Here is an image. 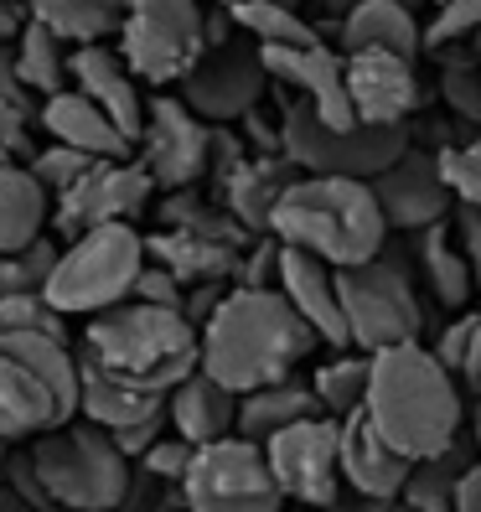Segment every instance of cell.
I'll use <instances>...</instances> for the list:
<instances>
[{"instance_id": "cell-58", "label": "cell", "mask_w": 481, "mask_h": 512, "mask_svg": "<svg viewBox=\"0 0 481 512\" xmlns=\"http://www.w3.org/2000/svg\"><path fill=\"white\" fill-rule=\"evenodd\" d=\"M119 512H125V507H119Z\"/></svg>"}, {"instance_id": "cell-13", "label": "cell", "mask_w": 481, "mask_h": 512, "mask_svg": "<svg viewBox=\"0 0 481 512\" xmlns=\"http://www.w3.org/2000/svg\"><path fill=\"white\" fill-rule=\"evenodd\" d=\"M135 161L150 171L156 192H187L213 166V125L171 94H156L145 109V130L135 140Z\"/></svg>"}, {"instance_id": "cell-51", "label": "cell", "mask_w": 481, "mask_h": 512, "mask_svg": "<svg viewBox=\"0 0 481 512\" xmlns=\"http://www.w3.org/2000/svg\"><path fill=\"white\" fill-rule=\"evenodd\" d=\"M321 6H326V16L342 21V16H352L357 6H368V0H321ZM409 6H419V0H409Z\"/></svg>"}, {"instance_id": "cell-36", "label": "cell", "mask_w": 481, "mask_h": 512, "mask_svg": "<svg viewBox=\"0 0 481 512\" xmlns=\"http://www.w3.org/2000/svg\"><path fill=\"white\" fill-rule=\"evenodd\" d=\"M57 259H63V244H57L52 233H42L32 249L21 254H0V300L6 295H42Z\"/></svg>"}, {"instance_id": "cell-1", "label": "cell", "mask_w": 481, "mask_h": 512, "mask_svg": "<svg viewBox=\"0 0 481 512\" xmlns=\"http://www.w3.org/2000/svg\"><path fill=\"white\" fill-rule=\"evenodd\" d=\"M316 347H321V337L280 290L233 285L228 300L213 311V321L202 326V373L244 399L269 383L295 378V368Z\"/></svg>"}, {"instance_id": "cell-45", "label": "cell", "mask_w": 481, "mask_h": 512, "mask_svg": "<svg viewBox=\"0 0 481 512\" xmlns=\"http://www.w3.org/2000/svg\"><path fill=\"white\" fill-rule=\"evenodd\" d=\"M32 125H37V119L26 114V109L0 99V150H6L11 161H21V166L37 156V150H32Z\"/></svg>"}, {"instance_id": "cell-5", "label": "cell", "mask_w": 481, "mask_h": 512, "mask_svg": "<svg viewBox=\"0 0 481 512\" xmlns=\"http://www.w3.org/2000/svg\"><path fill=\"white\" fill-rule=\"evenodd\" d=\"M26 450L57 512H119L130 502V461L88 419L47 430Z\"/></svg>"}, {"instance_id": "cell-54", "label": "cell", "mask_w": 481, "mask_h": 512, "mask_svg": "<svg viewBox=\"0 0 481 512\" xmlns=\"http://www.w3.org/2000/svg\"><path fill=\"white\" fill-rule=\"evenodd\" d=\"M471 57H476V63H481V32H476V42H471Z\"/></svg>"}, {"instance_id": "cell-55", "label": "cell", "mask_w": 481, "mask_h": 512, "mask_svg": "<svg viewBox=\"0 0 481 512\" xmlns=\"http://www.w3.org/2000/svg\"><path fill=\"white\" fill-rule=\"evenodd\" d=\"M388 512H409V507H404V502H394V507H388Z\"/></svg>"}, {"instance_id": "cell-14", "label": "cell", "mask_w": 481, "mask_h": 512, "mask_svg": "<svg viewBox=\"0 0 481 512\" xmlns=\"http://www.w3.org/2000/svg\"><path fill=\"white\" fill-rule=\"evenodd\" d=\"M150 197H156V182L140 161H94V171L73 192L52 202V228L63 233V244H73L94 228L135 223L150 207Z\"/></svg>"}, {"instance_id": "cell-56", "label": "cell", "mask_w": 481, "mask_h": 512, "mask_svg": "<svg viewBox=\"0 0 481 512\" xmlns=\"http://www.w3.org/2000/svg\"><path fill=\"white\" fill-rule=\"evenodd\" d=\"M6 161H11V156H6V150H0V166H6Z\"/></svg>"}, {"instance_id": "cell-37", "label": "cell", "mask_w": 481, "mask_h": 512, "mask_svg": "<svg viewBox=\"0 0 481 512\" xmlns=\"http://www.w3.org/2000/svg\"><path fill=\"white\" fill-rule=\"evenodd\" d=\"M32 331H42V337H68V316H57L47 306V295H6L0 300V342L32 337Z\"/></svg>"}, {"instance_id": "cell-47", "label": "cell", "mask_w": 481, "mask_h": 512, "mask_svg": "<svg viewBox=\"0 0 481 512\" xmlns=\"http://www.w3.org/2000/svg\"><path fill=\"white\" fill-rule=\"evenodd\" d=\"M0 99L6 104H16V109H26V114H42V99L32 94V88L21 83V73H16V52L11 47H0Z\"/></svg>"}, {"instance_id": "cell-34", "label": "cell", "mask_w": 481, "mask_h": 512, "mask_svg": "<svg viewBox=\"0 0 481 512\" xmlns=\"http://www.w3.org/2000/svg\"><path fill=\"white\" fill-rule=\"evenodd\" d=\"M476 461L456 445L450 456H435V461H419L409 471V487H404V507L409 512H456V492H461V476L471 471Z\"/></svg>"}, {"instance_id": "cell-4", "label": "cell", "mask_w": 481, "mask_h": 512, "mask_svg": "<svg viewBox=\"0 0 481 512\" xmlns=\"http://www.w3.org/2000/svg\"><path fill=\"white\" fill-rule=\"evenodd\" d=\"M269 233L285 249L316 254L332 269H357L383 259L388 244V218L373 197V182H347V176H300L280 197Z\"/></svg>"}, {"instance_id": "cell-42", "label": "cell", "mask_w": 481, "mask_h": 512, "mask_svg": "<svg viewBox=\"0 0 481 512\" xmlns=\"http://www.w3.org/2000/svg\"><path fill=\"white\" fill-rule=\"evenodd\" d=\"M440 94H445L450 109L466 119V125L481 130V63H476V57H471V63H445Z\"/></svg>"}, {"instance_id": "cell-19", "label": "cell", "mask_w": 481, "mask_h": 512, "mask_svg": "<svg viewBox=\"0 0 481 512\" xmlns=\"http://www.w3.org/2000/svg\"><path fill=\"white\" fill-rule=\"evenodd\" d=\"M73 88L83 99H94L119 130L125 140L135 145L140 130H145V109L150 99L140 94V78L130 73V63L119 57V47L99 42V47H73Z\"/></svg>"}, {"instance_id": "cell-30", "label": "cell", "mask_w": 481, "mask_h": 512, "mask_svg": "<svg viewBox=\"0 0 481 512\" xmlns=\"http://www.w3.org/2000/svg\"><path fill=\"white\" fill-rule=\"evenodd\" d=\"M26 6H32V21H42L68 47H99L119 37V21H125V0H26Z\"/></svg>"}, {"instance_id": "cell-16", "label": "cell", "mask_w": 481, "mask_h": 512, "mask_svg": "<svg viewBox=\"0 0 481 512\" xmlns=\"http://www.w3.org/2000/svg\"><path fill=\"white\" fill-rule=\"evenodd\" d=\"M269 83H285L300 104H311L321 125L332 130H357V114L347 99V52L332 42L321 47H264Z\"/></svg>"}, {"instance_id": "cell-26", "label": "cell", "mask_w": 481, "mask_h": 512, "mask_svg": "<svg viewBox=\"0 0 481 512\" xmlns=\"http://www.w3.org/2000/svg\"><path fill=\"white\" fill-rule=\"evenodd\" d=\"M337 37L342 52H394L419 63L425 21H419V6H409V0H368V6H357L352 16L337 21Z\"/></svg>"}, {"instance_id": "cell-12", "label": "cell", "mask_w": 481, "mask_h": 512, "mask_svg": "<svg viewBox=\"0 0 481 512\" xmlns=\"http://www.w3.org/2000/svg\"><path fill=\"white\" fill-rule=\"evenodd\" d=\"M264 461L285 502L321 512L342 492V425L326 414L300 419L264 445Z\"/></svg>"}, {"instance_id": "cell-41", "label": "cell", "mask_w": 481, "mask_h": 512, "mask_svg": "<svg viewBox=\"0 0 481 512\" xmlns=\"http://www.w3.org/2000/svg\"><path fill=\"white\" fill-rule=\"evenodd\" d=\"M192 461H197V445H187L182 435H171V430H166L156 445L145 450L140 471H145L150 481H166V487H176V492H182V481H187Z\"/></svg>"}, {"instance_id": "cell-17", "label": "cell", "mask_w": 481, "mask_h": 512, "mask_svg": "<svg viewBox=\"0 0 481 512\" xmlns=\"http://www.w3.org/2000/svg\"><path fill=\"white\" fill-rule=\"evenodd\" d=\"M347 99L357 125L373 130H399L414 119V109L425 104L419 88V68L409 57L394 52H347Z\"/></svg>"}, {"instance_id": "cell-46", "label": "cell", "mask_w": 481, "mask_h": 512, "mask_svg": "<svg viewBox=\"0 0 481 512\" xmlns=\"http://www.w3.org/2000/svg\"><path fill=\"white\" fill-rule=\"evenodd\" d=\"M450 228H456V244H461V254L471 264V280L481 290V213L476 207H456V213H450Z\"/></svg>"}, {"instance_id": "cell-35", "label": "cell", "mask_w": 481, "mask_h": 512, "mask_svg": "<svg viewBox=\"0 0 481 512\" xmlns=\"http://www.w3.org/2000/svg\"><path fill=\"white\" fill-rule=\"evenodd\" d=\"M233 21L259 47H321L326 42L295 6H269V0H259V6H233Z\"/></svg>"}, {"instance_id": "cell-9", "label": "cell", "mask_w": 481, "mask_h": 512, "mask_svg": "<svg viewBox=\"0 0 481 512\" xmlns=\"http://www.w3.org/2000/svg\"><path fill=\"white\" fill-rule=\"evenodd\" d=\"M337 290H342V316H347V337L352 352H388V347H409L425 337V306L414 295L409 269L394 259H373L357 269H337Z\"/></svg>"}, {"instance_id": "cell-52", "label": "cell", "mask_w": 481, "mask_h": 512, "mask_svg": "<svg viewBox=\"0 0 481 512\" xmlns=\"http://www.w3.org/2000/svg\"><path fill=\"white\" fill-rule=\"evenodd\" d=\"M207 6H228V11H233V6H259V0H207ZM269 6H295V11H300L306 0H269Z\"/></svg>"}, {"instance_id": "cell-11", "label": "cell", "mask_w": 481, "mask_h": 512, "mask_svg": "<svg viewBox=\"0 0 481 512\" xmlns=\"http://www.w3.org/2000/svg\"><path fill=\"white\" fill-rule=\"evenodd\" d=\"M269 68H264V47L254 37L238 32L223 47H207L202 63L182 78L176 99H182L202 125H244V119L264 104Z\"/></svg>"}, {"instance_id": "cell-8", "label": "cell", "mask_w": 481, "mask_h": 512, "mask_svg": "<svg viewBox=\"0 0 481 512\" xmlns=\"http://www.w3.org/2000/svg\"><path fill=\"white\" fill-rule=\"evenodd\" d=\"M114 42L140 83L182 88L207 52V0H125Z\"/></svg>"}, {"instance_id": "cell-28", "label": "cell", "mask_w": 481, "mask_h": 512, "mask_svg": "<svg viewBox=\"0 0 481 512\" xmlns=\"http://www.w3.org/2000/svg\"><path fill=\"white\" fill-rule=\"evenodd\" d=\"M52 223V197L21 161L0 166V254L32 249Z\"/></svg>"}, {"instance_id": "cell-43", "label": "cell", "mask_w": 481, "mask_h": 512, "mask_svg": "<svg viewBox=\"0 0 481 512\" xmlns=\"http://www.w3.org/2000/svg\"><path fill=\"white\" fill-rule=\"evenodd\" d=\"M130 300H140V306H161V311H187V285L176 280L171 269L145 264V275L135 280V295Z\"/></svg>"}, {"instance_id": "cell-20", "label": "cell", "mask_w": 481, "mask_h": 512, "mask_svg": "<svg viewBox=\"0 0 481 512\" xmlns=\"http://www.w3.org/2000/svg\"><path fill=\"white\" fill-rule=\"evenodd\" d=\"M254 244H233V238L218 233H192V228H161L145 238L150 264L171 269L187 290L192 285H233L238 269H244V254Z\"/></svg>"}, {"instance_id": "cell-10", "label": "cell", "mask_w": 481, "mask_h": 512, "mask_svg": "<svg viewBox=\"0 0 481 512\" xmlns=\"http://www.w3.org/2000/svg\"><path fill=\"white\" fill-rule=\"evenodd\" d=\"M182 512H285V497L264 461V445L244 435L202 445L182 481Z\"/></svg>"}, {"instance_id": "cell-15", "label": "cell", "mask_w": 481, "mask_h": 512, "mask_svg": "<svg viewBox=\"0 0 481 512\" xmlns=\"http://www.w3.org/2000/svg\"><path fill=\"white\" fill-rule=\"evenodd\" d=\"M373 197L383 207L388 228L399 233H425L456 213V192L445 187V171H440V150H425V145H409L373 182Z\"/></svg>"}, {"instance_id": "cell-57", "label": "cell", "mask_w": 481, "mask_h": 512, "mask_svg": "<svg viewBox=\"0 0 481 512\" xmlns=\"http://www.w3.org/2000/svg\"><path fill=\"white\" fill-rule=\"evenodd\" d=\"M430 6H440V0H430Z\"/></svg>"}, {"instance_id": "cell-23", "label": "cell", "mask_w": 481, "mask_h": 512, "mask_svg": "<svg viewBox=\"0 0 481 512\" xmlns=\"http://www.w3.org/2000/svg\"><path fill=\"white\" fill-rule=\"evenodd\" d=\"M57 425H73L63 404H57V394L21 357L0 352V445H32L37 435Z\"/></svg>"}, {"instance_id": "cell-50", "label": "cell", "mask_w": 481, "mask_h": 512, "mask_svg": "<svg viewBox=\"0 0 481 512\" xmlns=\"http://www.w3.org/2000/svg\"><path fill=\"white\" fill-rule=\"evenodd\" d=\"M456 512H481V456L476 466L461 476V492H456Z\"/></svg>"}, {"instance_id": "cell-6", "label": "cell", "mask_w": 481, "mask_h": 512, "mask_svg": "<svg viewBox=\"0 0 481 512\" xmlns=\"http://www.w3.org/2000/svg\"><path fill=\"white\" fill-rule=\"evenodd\" d=\"M145 233L135 223H114V228H94L63 244V259H57L52 280H47V306L57 316H104L114 306H125L135 295V280L145 275Z\"/></svg>"}, {"instance_id": "cell-31", "label": "cell", "mask_w": 481, "mask_h": 512, "mask_svg": "<svg viewBox=\"0 0 481 512\" xmlns=\"http://www.w3.org/2000/svg\"><path fill=\"white\" fill-rule=\"evenodd\" d=\"M409 238H414V259H419V269H425V280H430L440 306H466V300L476 295V280H471V264L456 244L450 218L425 228V233H409Z\"/></svg>"}, {"instance_id": "cell-33", "label": "cell", "mask_w": 481, "mask_h": 512, "mask_svg": "<svg viewBox=\"0 0 481 512\" xmlns=\"http://www.w3.org/2000/svg\"><path fill=\"white\" fill-rule=\"evenodd\" d=\"M368 383H373V357H368V352H337L332 363H321V368L311 373V394H316L321 414L342 425V419L363 414Z\"/></svg>"}, {"instance_id": "cell-29", "label": "cell", "mask_w": 481, "mask_h": 512, "mask_svg": "<svg viewBox=\"0 0 481 512\" xmlns=\"http://www.w3.org/2000/svg\"><path fill=\"white\" fill-rule=\"evenodd\" d=\"M311 414H321L311 383L285 378V383L259 388V394H244V404H238V435L254 440V445H269L280 430L300 425V419H311Z\"/></svg>"}, {"instance_id": "cell-32", "label": "cell", "mask_w": 481, "mask_h": 512, "mask_svg": "<svg viewBox=\"0 0 481 512\" xmlns=\"http://www.w3.org/2000/svg\"><path fill=\"white\" fill-rule=\"evenodd\" d=\"M11 52H16L21 83L32 88L42 104H47L52 94H63V88H73V47L57 37V32H47L42 21L26 26V37H21Z\"/></svg>"}, {"instance_id": "cell-3", "label": "cell", "mask_w": 481, "mask_h": 512, "mask_svg": "<svg viewBox=\"0 0 481 512\" xmlns=\"http://www.w3.org/2000/svg\"><path fill=\"white\" fill-rule=\"evenodd\" d=\"M78 357H88L99 373L140 388V394L171 399V388H182L202 368V331L182 311L125 300V306L83 326Z\"/></svg>"}, {"instance_id": "cell-22", "label": "cell", "mask_w": 481, "mask_h": 512, "mask_svg": "<svg viewBox=\"0 0 481 512\" xmlns=\"http://www.w3.org/2000/svg\"><path fill=\"white\" fill-rule=\"evenodd\" d=\"M37 125L52 135V145L83 150V156H94V161H135V145L125 140V130H119L94 99H83L78 88L52 94L37 114Z\"/></svg>"}, {"instance_id": "cell-48", "label": "cell", "mask_w": 481, "mask_h": 512, "mask_svg": "<svg viewBox=\"0 0 481 512\" xmlns=\"http://www.w3.org/2000/svg\"><path fill=\"white\" fill-rule=\"evenodd\" d=\"M32 26V6L26 0H0V47H16Z\"/></svg>"}, {"instance_id": "cell-49", "label": "cell", "mask_w": 481, "mask_h": 512, "mask_svg": "<svg viewBox=\"0 0 481 512\" xmlns=\"http://www.w3.org/2000/svg\"><path fill=\"white\" fill-rule=\"evenodd\" d=\"M388 507H394V502H378V497H368V492H357V487L342 481V492L326 502L321 512H388Z\"/></svg>"}, {"instance_id": "cell-44", "label": "cell", "mask_w": 481, "mask_h": 512, "mask_svg": "<svg viewBox=\"0 0 481 512\" xmlns=\"http://www.w3.org/2000/svg\"><path fill=\"white\" fill-rule=\"evenodd\" d=\"M471 337H476V311H466V316H456L445 326V337L430 347L440 363L456 373V378H466V363H471Z\"/></svg>"}, {"instance_id": "cell-7", "label": "cell", "mask_w": 481, "mask_h": 512, "mask_svg": "<svg viewBox=\"0 0 481 512\" xmlns=\"http://www.w3.org/2000/svg\"><path fill=\"white\" fill-rule=\"evenodd\" d=\"M414 145L409 125L399 130H373V125H357V130H332L321 125L311 104L290 99L280 109V150L295 161L300 176H347V182H378V176L394 166L404 150Z\"/></svg>"}, {"instance_id": "cell-18", "label": "cell", "mask_w": 481, "mask_h": 512, "mask_svg": "<svg viewBox=\"0 0 481 512\" xmlns=\"http://www.w3.org/2000/svg\"><path fill=\"white\" fill-rule=\"evenodd\" d=\"M275 290L290 300L300 316H306V326L321 337V347L352 352L347 316H342V290H337V269L326 264V259L280 244V280H275Z\"/></svg>"}, {"instance_id": "cell-2", "label": "cell", "mask_w": 481, "mask_h": 512, "mask_svg": "<svg viewBox=\"0 0 481 512\" xmlns=\"http://www.w3.org/2000/svg\"><path fill=\"white\" fill-rule=\"evenodd\" d=\"M363 414L404 461H435L461 445V383L425 342L373 352V383Z\"/></svg>"}, {"instance_id": "cell-25", "label": "cell", "mask_w": 481, "mask_h": 512, "mask_svg": "<svg viewBox=\"0 0 481 512\" xmlns=\"http://www.w3.org/2000/svg\"><path fill=\"white\" fill-rule=\"evenodd\" d=\"M238 399L233 388H223L218 378H207L202 368L182 383V388H171V399H166V425L171 435H182L187 445H218L228 435H238Z\"/></svg>"}, {"instance_id": "cell-27", "label": "cell", "mask_w": 481, "mask_h": 512, "mask_svg": "<svg viewBox=\"0 0 481 512\" xmlns=\"http://www.w3.org/2000/svg\"><path fill=\"white\" fill-rule=\"evenodd\" d=\"M78 368H83L78 414H83L94 430L119 435V430H135V425H145V419L166 414V399H161V394H140V388L119 383V378H109V373H99L94 363H88V357H78Z\"/></svg>"}, {"instance_id": "cell-21", "label": "cell", "mask_w": 481, "mask_h": 512, "mask_svg": "<svg viewBox=\"0 0 481 512\" xmlns=\"http://www.w3.org/2000/svg\"><path fill=\"white\" fill-rule=\"evenodd\" d=\"M300 182L295 161L285 156V150H275V156H264V150H254V156L238 161L223 182H218V202L228 207V213L244 223L254 238L269 233V218H275L280 197Z\"/></svg>"}, {"instance_id": "cell-38", "label": "cell", "mask_w": 481, "mask_h": 512, "mask_svg": "<svg viewBox=\"0 0 481 512\" xmlns=\"http://www.w3.org/2000/svg\"><path fill=\"white\" fill-rule=\"evenodd\" d=\"M26 171H32L37 182H42V192L57 202L63 192H73L88 171H94V156H83V150H68V145H42L37 156L26 161Z\"/></svg>"}, {"instance_id": "cell-39", "label": "cell", "mask_w": 481, "mask_h": 512, "mask_svg": "<svg viewBox=\"0 0 481 512\" xmlns=\"http://www.w3.org/2000/svg\"><path fill=\"white\" fill-rule=\"evenodd\" d=\"M440 171H445V187L456 192V207L481 213V135L440 145Z\"/></svg>"}, {"instance_id": "cell-24", "label": "cell", "mask_w": 481, "mask_h": 512, "mask_svg": "<svg viewBox=\"0 0 481 512\" xmlns=\"http://www.w3.org/2000/svg\"><path fill=\"white\" fill-rule=\"evenodd\" d=\"M414 461H404L394 445L378 435V425L368 414L342 419V481L357 492H368L378 502H399L409 487Z\"/></svg>"}, {"instance_id": "cell-53", "label": "cell", "mask_w": 481, "mask_h": 512, "mask_svg": "<svg viewBox=\"0 0 481 512\" xmlns=\"http://www.w3.org/2000/svg\"><path fill=\"white\" fill-rule=\"evenodd\" d=\"M476 450H481V383H476Z\"/></svg>"}, {"instance_id": "cell-40", "label": "cell", "mask_w": 481, "mask_h": 512, "mask_svg": "<svg viewBox=\"0 0 481 512\" xmlns=\"http://www.w3.org/2000/svg\"><path fill=\"white\" fill-rule=\"evenodd\" d=\"M476 32H481V0H440L435 16L425 21V52L476 42Z\"/></svg>"}]
</instances>
